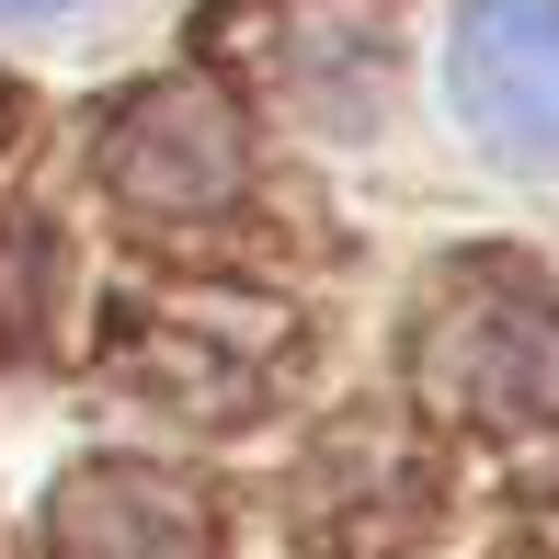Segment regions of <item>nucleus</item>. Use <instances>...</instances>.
<instances>
[{
	"instance_id": "nucleus-2",
	"label": "nucleus",
	"mask_w": 559,
	"mask_h": 559,
	"mask_svg": "<svg viewBox=\"0 0 559 559\" xmlns=\"http://www.w3.org/2000/svg\"><path fill=\"white\" fill-rule=\"evenodd\" d=\"M12 23H58V12H81V0H0Z\"/></svg>"
},
{
	"instance_id": "nucleus-1",
	"label": "nucleus",
	"mask_w": 559,
	"mask_h": 559,
	"mask_svg": "<svg viewBox=\"0 0 559 559\" xmlns=\"http://www.w3.org/2000/svg\"><path fill=\"white\" fill-rule=\"evenodd\" d=\"M445 92L479 148L548 171L559 160V0H468L445 35Z\"/></svg>"
}]
</instances>
